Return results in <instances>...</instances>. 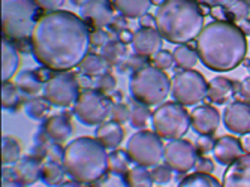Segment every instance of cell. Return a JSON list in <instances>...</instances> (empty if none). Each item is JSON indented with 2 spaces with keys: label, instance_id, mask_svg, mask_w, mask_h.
Returning <instances> with one entry per match:
<instances>
[{
  "label": "cell",
  "instance_id": "cell-1",
  "mask_svg": "<svg viewBox=\"0 0 250 187\" xmlns=\"http://www.w3.org/2000/svg\"><path fill=\"white\" fill-rule=\"evenodd\" d=\"M30 42L39 64L50 71L67 72L88 54L92 33L78 15L59 9L41 17Z\"/></svg>",
  "mask_w": 250,
  "mask_h": 187
},
{
  "label": "cell",
  "instance_id": "cell-2",
  "mask_svg": "<svg viewBox=\"0 0 250 187\" xmlns=\"http://www.w3.org/2000/svg\"><path fill=\"white\" fill-rule=\"evenodd\" d=\"M196 51L202 64L214 72H229L247 54V39L231 21H213L196 38Z\"/></svg>",
  "mask_w": 250,
  "mask_h": 187
},
{
  "label": "cell",
  "instance_id": "cell-3",
  "mask_svg": "<svg viewBox=\"0 0 250 187\" xmlns=\"http://www.w3.org/2000/svg\"><path fill=\"white\" fill-rule=\"evenodd\" d=\"M156 29L172 43H186L204 29V14L196 0H165L156 11Z\"/></svg>",
  "mask_w": 250,
  "mask_h": 187
},
{
  "label": "cell",
  "instance_id": "cell-4",
  "mask_svg": "<svg viewBox=\"0 0 250 187\" xmlns=\"http://www.w3.org/2000/svg\"><path fill=\"white\" fill-rule=\"evenodd\" d=\"M66 174L81 184H93L108 172L106 148L96 138L80 136L64 148Z\"/></svg>",
  "mask_w": 250,
  "mask_h": 187
},
{
  "label": "cell",
  "instance_id": "cell-5",
  "mask_svg": "<svg viewBox=\"0 0 250 187\" xmlns=\"http://www.w3.org/2000/svg\"><path fill=\"white\" fill-rule=\"evenodd\" d=\"M41 6L36 0H2V29L5 39L24 41L32 38Z\"/></svg>",
  "mask_w": 250,
  "mask_h": 187
},
{
  "label": "cell",
  "instance_id": "cell-6",
  "mask_svg": "<svg viewBox=\"0 0 250 187\" xmlns=\"http://www.w3.org/2000/svg\"><path fill=\"white\" fill-rule=\"evenodd\" d=\"M130 95L147 106L161 105L171 91L169 77L154 66H143L130 75Z\"/></svg>",
  "mask_w": 250,
  "mask_h": 187
},
{
  "label": "cell",
  "instance_id": "cell-7",
  "mask_svg": "<svg viewBox=\"0 0 250 187\" xmlns=\"http://www.w3.org/2000/svg\"><path fill=\"white\" fill-rule=\"evenodd\" d=\"M153 130L164 139H181L190 127V114L178 102H165L151 114Z\"/></svg>",
  "mask_w": 250,
  "mask_h": 187
},
{
  "label": "cell",
  "instance_id": "cell-8",
  "mask_svg": "<svg viewBox=\"0 0 250 187\" xmlns=\"http://www.w3.org/2000/svg\"><path fill=\"white\" fill-rule=\"evenodd\" d=\"M164 143L156 132L140 130L133 133L126 144V153L135 165L156 166L164 159Z\"/></svg>",
  "mask_w": 250,
  "mask_h": 187
},
{
  "label": "cell",
  "instance_id": "cell-9",
  "mask_svg": "<svg viewBox=\"0 0 250 187\" xmlns=\"http://www.w3.org/2000/svg\"><path fill=\"white\" fill-rule=\"evenodd\" d=\"M111 108L112 102L105 93L85 88L80 93L74 105V114L78 122L85 126H99L109 117Z\"/></svg>",
  "mask_w": 250,
  "mask_h": 187
},
{
  "label": "cell",
  "instance_id": "cell-10",
  "mask_svg": "<svg viewBox=\"0 0 250 187\" xmlns=\"http://www.w3.org/2000/svg\"><path fill=\"white\" fill-rule=\"evenodd\" d=\"M208 83L198 71L189 69V71L177 72L171 80V95L175 102L192 106L199 104L207 96Z\"/></svg>",
  "mask_w": 250,
  "mask_h": 187
},
{
  "label": "cell",
  "instance_id": "cell-11",
  "mask_svg": "<svg viewBox=\"0 0 250 187\" xmlns=\"http://www.w3.org/2000/svg\"><path fill=\"white\" fill-rule=\"evenodd\" d=\"M80 93L78 78L71 72H57L43 85V98L57 108L75 105Z\"/></svg>",
  "mask_w": 250,
  "mask_h": 187
},
{
  "label": "cell",
  "instance_id": "cell-12",
  "mask_svg": "<svg viewBox=\"0 0 250 187\" xmlns=\"http://www.w3.org/2000/svg\"><path fill=\"white\" fill-rule=\"evenodd\" d=\"M198 156L195 145L186 139H174L164 148L165 165L178 174H186L193 169L199 159Z\"/></svg>",
  "mask_w": 250,
  "mask_h": 187
},
{
  "label": "cell",
  "instance_id": "cell-13",
  "mask_svg": "<svg viewBox=\"0 0 250 187\" xmlns=\"http://www.w3.org/2000/svg\"><path fill=\"white\" fill-rule=\"evenodd\" d=\"M114 8L109 0H85L80 6L81 17L96 27L109 26L114 20Z\"/></svg>",
  "mask_w": 250,
  "mask_h": 187
},
{
  "label": "cell",
  "instance_id": "cell-14",
  "mask_svg": "<svg viewBox=\"0 0 250 187\" xmlns=\"http://www.w3.org/2000/svg\"><path fill=\"white\" fill-rule=\"evenodd\" d=\"M190 126L198 135L211 136L220 126V114L211 105L196 106L190 112Z\"/></svg>",
  "mask_w": 250,
  "mask_h": 187
},
{
  "label": "cell",
  "instance_id": "cell-15",
  "mask_svg": "<svg viewBox=\"0 0 250 187\" xmlns=\"http://www.w3.org/2000/svg\"><path fill=\"white\" fill-rule=\"evenodd\" d=\"M223 123L234 133L244 135L250 132V105L241 101L229 104L223 111Z\"/></svg>",
  "mask_w": 250,
  "mask_h": 187
},
{
  "label": "cell",
  "instance_id": "cell-16",
  "mask_svg": "<svg viewBox=\"0 0 250 187\" xmlns=\"http://www.w3.org/2000/svg\"><path fill=\"white\" fill-rule=\"evenodd\" d=\"M162 35L157 32V29H144L141 27L140 30H136L132 38V46L133 51L141 56V57H148L154 56L156 53L161 51L162 48Z\"/></svg>",
  "mask_w": 250,
  "mask_h": 187
},
{
  "label": "cell",
  "instance_id": "cell-17",
  "mask_svg": "<svg viewBox=\"0 0 250 187\" xmlns=\"http://www.w3.org/2000/svg\"><path fill=\"white\" fill-rule=\"evenodd\" d=\"M222 187H250V154H243L234 163L228 165Z\"/></svg>",
  "mask_w": 250,
  "mask_h": 187
},
{
  "label": "cell",
  "instance_id": "cell-18",
  "mask_svg": "<svg viewBox=\"0 0 250 187\" xmlns=\"http://www.w3.org/2000/svg\"><path fill=\"white\" fill-rule=\"evenodd\" d=\"M213 154L216 162H219L220 165L228 166L244 154V150L241 147L240 139L231 135H223L216 141Z\"/></svg>",
  "mask_w": 250,
  "mask_h": 187
},
{
  "label": "cell",
  "instance_id": "cell-19",
  "mask_svg": "<svg viewBox=\"0 0 250 187\" xmlns=\"http://www.w3.org/2000/svg\"><path fill=\"white\" fill-rule=\"evenodd\" d=\"M41 171H42V163L33 156L21 157L14 163V166L11 169L12 178L20 181L24 186H32L36 181L41 180Z\"/></svg>",
  "mask_w": 250,
  "mask_h": 187
},
{
  "label": "cell",
  "instance_id": "cell-20",
  "mask_svg": "<svg viewBox=\"0 0 250 187\" xmlns=\"http://www.w3.org/2000/svg\"><path fill=\"white\" fill-rule=\"evenodd\" d=\"M42 130L53 143H64L72 135V123L67 114H56L45 120Z\"/></svg>",
  "mask_w": 250,
  "mask_h": 187
},
{
  "label": "cell",
  "instance_id": "cell-21",
  "mask_svg": "<svg viewBox=\"0 0 250 187\" xmlns=\"http://www.w3.org/2000/svg\"><path fill=\"white\" fill-rule=\"evenodd\" d=\"M95 136L98 141L108 150H117L119 145L123 143L125 138V130L122 127V125L116 123V122H104L102 125L98 126Z\"/></svg>",
  "mask_w": 250,
  "mask_h": 187
},
{
  "label": "cell",
  "instance_id": "cell-22",
  "mask_svg": "<svg viewBox=\"0 0 250 187\" xmlns=\"http://www.w3.org/2000/svg\"><path fill=\"white\" fill-rule=\"evenodd\" d=\"M20 67V54L12 41H2V81L9 83Z\"/></svg>",
  "mask_w": 250,
  "mask_h": 187
},
{
  "label": "cell",
  "instance_id": "cell-23",
  "mask_svg": "<svg viewBox=\"0 0 250 187\" xmlns=\"http://www.w3.org/2000/svg\"><path fill=\"white\" fill-rule=\"evenodd\" d=\"M235 93L234 81L228 80L226 77H216L208 83L207 98L214 104H225L229 101Z\"/></svg>",
  "mask_w": 250,
  "mask_h": 187
},
{
  "label": "cell",
  "instance_id": "cell-24",
  "mask_svg": "<svg viewBox=\"0 0 250 187\" xmlns=\"http://www.w3.org/2000/svg\"><path fill=\"white\" fill-rule=\"evenodd\" d=\"M116 9L126 18H141L148 14L153 0H112Z\"/></svg>",
  "mask_w": 250,
  "mask_h": 187
},
{
  "label": "cell",
  "instance_id": "cell-25",
  "mask_svg": "<svg viewBox=\"0 0 250 187\" xmlns=\"http://www.w3.org/2000/svg\"><path fill=\"white\" fill-rule=\"evenodd\" d=\"M42 78L39 77V74L33 72V71H22L21 74H18L15 85L20 88V91L22 95H27V96H36L39 95V91L43 90L42 84Z\"/></svg>",
  "mask_w": 250,
  "mask_h": 187
},
{
  "label": "cell",
  "instance_id": "cell-26",
  "mask_svg": "<svg viewBox=\"0 0 250 187\" xmlns=\"http://www.w3.org/2000/svg\"><path fill=\"white\" fill-rule=\"evenodd\" d=\"M64 166L63 163L54 162V160H48L47 163L42 165V171H41V181L48 186V187H57L60 184L64 183Z\"/></svg>",
  "mask_w": 250,
  "mask_h": 187
},
{
  "label": "cell",
  "instance_id": "cell-27",
  "mask_svg": "<svg viewBox=\"0 0 250 187\" xmlns=\"http://www.w3.org/2000/svg\"><path fill=\"white\" fill-rule=\"evenodd\" d=\"M172 57H174V63L180 69H183V71L193 69L196 66V63L199 62L198 51L190 48L189 45H185V43L175 46L174 51H172Z\"/></svg>",
  "mask_w": 250,
  "mask_h": 187
},
{
  "label": "cell",
  "instance_id": "cell-28",
  "mask_svg": "<svg viewBox=\"0 0 250 187\" xmlns=\"http://www.w3.org/2000/svg\"><path fill=\"white\" fill-rule=\"evenodd\" d=\"M125 187H153V178L146 166H133L123 175Z\"/></svg>",
  "mask_w": 250,
  "mask_h": 187
},
{
  "label": "cell",
  "instance_id": "cell-29",
  "mask_svg": "<svg viewBox=\"0 0 250 187\" xmlns=\"http://www.w3.org/2000/svg\"><path fill=\"white\" fill-rule=\"evenodd\" d=\"M101 56L105 59L108 66H117L126 57V45L120 41H108L102 46Z\"/></svg>",
  "mask_w": 250,
  "mask_h": 187
},
{
  "label": "cell",
  "instance_id": "cell-30",
  "mask_svg": "<svg viewBox=\"0 0 250 187\" xmlns=\"http://www.w3.org/2000/svg\"><path fill=\"white\" fill-rule=\"evenodd\" d=\"M106 67L108 63L102 56L98 54H87L80 64L81 72L87 77H101L106 72Z\"/></svg>",
  "mask_w": 250,
  "mask_h": 187
},
{
  "label": "cell",
  "instance_id": "cell-31",
  "mask_svg": "<svg viewBox=\"0 0 250 187\" xmlns=\"http://www.w3.org/2000/svg\"><path fill=\"white\" fill-rule=\"evenodd\" d=\"M130 157L126 151L122 150H112L111 154H108V171L114 175L123 177L129 171Z\"/></svg>",
  "mask_w": 250,
  "mask_h": 187
},
{
  "label": "cell",
  "instance_id": "cell-32",
  "mask_svg": "<svg viewBox=\"0 0 250 187\" xmlns=\"http://www.w3.org/2000/svg\"><path fill=\"white\" fill-rule=\"evenodd\" d=\"M22 104L21 91L15 84L3 83L2 87V106L6 111H17Z\"/></svg>",
  "mask_w": 250,
  "mask_h": 187
},
{
  "label": "cell",
  "instance_id": "cell-33",
  "mask_svg": "<svg viewBox=\"0 0 250 187\" xmlns=\"http://www.w3.org/2000/svg\"><path fill=\"white\" fill-rule=\"evenodd\" d=\"M177 187H222V184L210 174L195 172V174L185 177L178 183Z\"/></svg>",
  "mask_w": 250,
  "mask_h": 187
},
{
  "label": "cell",
  "instance_id": "cell-34",
  "mask_svg": "<svg viewBox=\"0 0 250 187\" xmlns=\"http://www.w3.org/2000/svg\"><path fill=\"white\" fill-rule=\"evenodd\" d=\"M21 145L12 136H3L2 139V162L3 165H11L20 160L21 157Z\"/></svg>",
  "mask_w": 250,
  "mask_h": 187
},
{
  "label": "cell",
  "instance_id": "cell-35",
  "mask_svg": "<svg viewBox=\"0 0 250 187\" xmlns=\"http://www.w3.org/2000/svg\"><path fill=\"white\" fill-rule=\"evenodd\" d=\"M151 114L148 106L141 104V102H135L130 108V125L135 129H143L146 127L148 119H151Z\"/></svg>",
  "mask_w": 250,
  "mask_h": 187
},
{
  "label": "cell",
  "instance_id": "cell-36",
  "mask_svg": "<svg viewBox=\"0 0 250 187\" xmlns=\"http://www.w3.org/2000/svg\"><path fill=\"white\" fill-rule=\"evenodd\" d=\"M223 6L226 8V12H228V18L231 22L249 18L250 6L246 0H229V2Z\"/></svg>",
  "mask_w": 250,
  "mask_h": 187
},
{
  "label": "cell",
  "instance_id": "cell-37",
  "mask_svg": "<svg viewBox=\"0 0 250 187\" xmlns=\"http://www.w3.org/2000/svg\"><path fill=\"white\" fill-rule=\"evenodd\" d=\"M50 106H53L47 99H32L29 101L26 105H24V109H26V114L30 117L32 120H42L45 115L48 114L50 111Z\"/></svg>",
  "mask_w": 250,
  "mask_h": 187
},
{
  "label": "cell",
  "instance_id": "cell-38",
  "mask_svg": "<svg viewBox=\"0 0 250 187\" xmlns=\"http://www.w3.org/2000/svg\"><path fill=\"white\" fill-rule=\"evenodd\" d=\"M151 178H153V183L157 184V186H164V184H168L171 180H172V169L168 166V165H156L151 171Z\"/></svg>",
  "mask_w": 250,
  "mask_h": 187
},
{
  "label": "cell",
  "instance_id": "cell-39",
  "mask_svg": "<svg viewBox=\"0 0 250 187\" xmlns=\"http://www.w3.org/2000/svg\"><path fill=\"white\" fill-rule=\"evenodd\" d=\"M109 119L119 125H125L126 122H130V109L125 104H114L109 112Z\"/></svg>",
  "mask_w": 250,
  "mask_h": 187
},
{
  "label": "cell",
  "instance_id": "cell-40",
  "mask_svg": "<svg viewBox=\"0 0 250 187\" xmlns=\"http://www.w3.org/2000/svg\"><path fill=\"white\" fill-rule=\"evenodd\" d=\"M153 64L161 71H165V69H169L174 64V57L169 51L161 50L153 56Z\"/></svg>",
  "mask_w": 250,
  "mask_h": 187
},
{
  "label": "cell",
  "instance_id": "cell-41",
  "mask_svg": "<svg viewBox=\"0 0 250 187\" xmlns=\"http://www.w3.org/2000/svg\"><path fill=\"white\" fill-rule=\"evenodd\" d=\"M214 144H216V141H213L211 136H207V135H199L198 141H196V144H195V148H196L198 154H207V153L213 151Z\"/></svg>",
  "mask_w": 250,
  "mask_h": 187
},
{
  "label": "cell",
  "instance_id": "cell-42",
  "mask_svg": "<svg viewBox=\"0 0 250 187\" xmlns=\"http://www.w3.org/2000/svg\"><path fill=\"white\" fill-rule=\"evenodd\" d=\"M117 85V81L114 78V75H111L108 72H105L104 75L99 77V81H98V90L102 91V93H109L116 88Z\"/></svg>",
  "mask_w": 250,
  "mask_h": 187
},
{
  "label": "cell",
  "instance_id": "cell-43",
  "mask_svg": "<svg viewBox=\"0 0 250 187\" xmlns=\"http://www.w3.org/2000/svg\"><path fill=\"white\" fill-rule=\"evenodd\" d=\"M195 169L196 172H201V174H213L214 171V163L213 160L207 159V157H199L198 162H196V165H195Z\"/></svg>",
  "mask_w": 250,
  "mask_h": 187
},
{
  "label": "cell",
  "instance_id": "cell-44",
  "mask_svg": "<svg viewBox=\"0 0 250 187\" xmlns=\"http://www.w3.org/2000/svg\"><path fill=\"white\" fill-rule=\"evenodd\" d=\"M48 157L50 160L63 163V157H64V148H62V145L59 143H51L48 147Z\"/></svg>",
  "mask_w": 250,
  "mask_h": 187
},
{
  "label": "cell",
  "instance_id": "cell-45",
  "mask_svg": "<svg viewBox=\"0 0 250 187\" xmlns=\"http://www.w3.org/2000/svg\"><path fill=\"white\" fill-rule=\"evenodd\" d=\"M36 3L41 6V9L45 11H59V8L64 3V0H36Z\"/></svg>",
  "mask_w": 250,
  "mask_h": 187
},
{
  "label": "cell",
  "instance_id": "cell-46",
  "mask_svg": "<svg viewBox=\"0 0 250 187\" xmlns=\"http://www.w3.org/2000/svg\"><path fill=\"white\" fill-rule=\"evenodd\" d=\"M140 24L144 29H156V17H153L150 14H146V15H143L140 18Z\"/></svg>",
  "mask_w": 250,
  "mask_h": 187
},
{
  "label": "cell",
  "instance_id": "cell-47",
  "mask_svg": "<svg viewBox=\"0 0 250 187\" xmlns=\"http://www.w3.org/2000/svg\"><path fill=\"white\" fill-rule=\"evenodd\" d=\"M109 27L112 29V30H116V32H122V30H125L126 29V20L123 18V17H114V20H112V22L109 24Z\"/></svg>",
  "mask_w": 250,
  "mask_h": 187
},
{
  "label": "cell",
  "instance_id": "cell-48",
  "mask_svg": "<svg viewBox=\"0 0 250 187\" xmlns=\"http://www.w3.org/2000/svg\"><path fill=\"white\" fill-rule=\"evenodd\" d=\"M240 95L243 98H246L247 101H250V77L244 78L240 84Z\"/></svg>",
  "mask_w": 250,
  "mask_h": 187
},
{
  "label": "cell",
  "instance_id": "cell-49",
  "mask_svg": "<svg viewBox=\"0 0 250 187\" xmlns=\"http://www.w3.org/2000/svg\"><path fill=\"white\" fill-rule=\"evenodd\" d=\"M108 42V38L104 32H96V33H92V45H99V46H104L105 43Z\"/></svg>",
  "mask_w": 250,
  "mask_h": 187
},
{
  "label": "cell",
  "instance_id": "cell-50",
  "mask_svg": "<svg viewBox=\"0 0 250 187\" xmlns=\"http://www.w3.org/2000/svg\"><path fill=\"white\" fill-rule=\"evenodd\" d=\"M196 2H199V3H202V5H206V6H213V8H216V6H223V5H226L229 2V0H196Z\"/></svg>",
  "mask_w": 250,
  "mask_h": 187
},
{
  "label": "cell",
  "instance_id": "cell-51",
  "mask_svg": "<svg viewBox=\"0 0 250 187\" xmlns=\"http://www.w3.org/2000/svg\"><path fill=\"white\" fill-rule=\"evenodd\" d=\"M240 143H241V147L244 150V153L250 154V132L244 133L240 139Z\"/></svg>",
  "mask_w": 250,
  "mask_h": 187
},
{
  "label": "cell",
  "instance_id": "cell-52",
  "mask_svg": "<svg viewBox=\"0 0 250 187\" xmlns=\"http://www.w3.org/2000/svg\"><path fill=\"white\" fill-rule=\"evenodd\" d=\"M238 27L241 29V32L246 35V36H250V18H246V20H241Z\"/></svg>",
  "mask_w": 250,
  "mask_h": 187
},
{
  "label": "cell",
  "instance_id": "cell-53",
  "mask_svg": "<svg viewBox=\"0 0 250 187\" xmlns=\"http://www.w3.org/2000/svg\"><path fill=\"white\" fill-rule=\"evenodd\" d=\"M2 187H26L24 184H21L20 181H17V180H12V178H5L3 180V183H2Z\"/></svg>",
  "mask_w": 250,
  "mask_h": 187
},
{
  "label": "cell",
  "instance_id": "cell-54",
  "mask_svg": "<svg viewBox=\"0 0 250 187\" xmlns=\"http://www.w3.org/2000/svg\"><path fill=\"white\" fill-rule=\"evenodd\" d=\"M57 187H84L81 183H77V181H64L63 184H60V186H57Z\"/></svg>",
  "mask_w": 250,
  "mask_h": 187
},
{
  "label": "cell",
  "instance_id": "cell-55",
  "mask_svg": "<svg viewBox=\"0 0 250 187\" xmlns=\"http://www.w3.org/2000/svg\"><path fill=\"white\" fill-rule=\"evenodd\" d=\"M84 2H85V0H71V3L72 5H77V6H81Z\"/></svg>",
  "mask_w": 250,
  "mask_h": 187
},
{
  "label": "cell",
  "instance_id": "cell-56",
  "mask_svg": "<svg viewBox=\"0 0 250 187\" xmlns=\"http://www.w3.org/2000/svg\"><path fill=\"white\" fill-rule=\"evenodd\" d=\"M246 66H247V71H249V72H250V60H249V62H247V63H246Z\"/></svg>",
  "mask_w": 250,
  "mask_h": 187
},
{
  "label": "cell",
  "instance_id": "cell-57",
  "mask_svg": "<svg viewBox=\"0 0 250 187\" xmlns=\"http://www.w3.org/2000/svg\"><path fill=\"white\" fill-rule=\"evenodd\" d=\"M247 3H249V6H250V0H247Z\"/></svg>",
  "mask_w": 250,
  "mask_h": 187
}]
</instances>
